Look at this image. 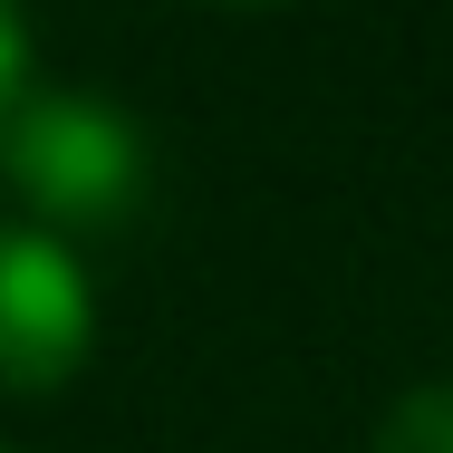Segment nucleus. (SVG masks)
Listing matches in <instances>:
<instances>
[{
	"mask_svg": "<svg viewBox=\"0 0 453 453\" xmlns=\"http://www.w3.org/2000/svg\"><path fill=\"white\" fill-rule=\"evenodd\" d=\"M0 453H19V444H0Z\"/></svg>",
	"mask_w": 453,
	"mask_h": 453,
	"instance_id": "39448f33",
	"label": "nucleus"
},
{
	"mask_svg": "<svg viewBox=\"0 0 453 453\" xmlns=\"http://www.w3.org/2000/svg\"><path fill=\"white\" fill-rule=\"evenodd\" d=\"M376 453H453V376L405 386V395L376 415Z\"/></svg>",
	"mask_w": 453,
	"mask_h": 453,
	"instance_id": "7ed1b4c3",
	"label": "nucleus"
},
{
	"mask_svg": "<svg viewBox=\"0 0 453 453\" xmlns=\"http://www.w3.org/2000/svg\"><path fill=\"white\" fill-rule=\"evenodd\" d=\"M19 78H29V29H19L10 10H0V116L19 106Z\"/></svg>",
	"mask_w": 453,
	"mask_h": 453,
	"instance_id": "20e7f679",
	"label": "nucleus"
},
{
	"mask_svg": "<svg viewBox=\"0 0 453 453\" xmlns=\"http://www.w3.org/2000/svg\"><path fill=\"white\" fill-rule=\"evenodd\" d=\"M96 289L39 222H0V395H49L88 366Z\"/></svg>",
	"mask_w": 453,
	"mask_h": 453,
	"instance_id": "f03ea898",
	"label": "nucleus"
},
{
	"mask_svg": "<svg viewBox=\"0 0 453 453\" xmlns=\"http://www.w3.org/2000/svg\"><path fill=\"white\" fill-rule=\"evenodd\" d=\"M0 183L58 232H106L145 193V135L96 96L19 88V106L0 116Z\"/></svg>",
	"mask_w": 453,
	"mask_h": 453,
	"instance_id": "f257e3e1",
	"label": "nucleus"
}]
</instances>
